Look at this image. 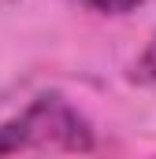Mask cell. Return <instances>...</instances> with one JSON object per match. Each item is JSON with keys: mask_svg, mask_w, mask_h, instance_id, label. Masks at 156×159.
<instances>
[{"mask_svg": "<svg viewBox=\"0 0 156 159\" xmlns=\"http://www.w3.org/2000/svg\"><path fill=\"white\" fill-rule=\"evenodd\" d=\"M93 148V129L75 107L45 93L37 96L22 115L0 126V156L11 152H89Z\"/></svg>", "mask_w": 156, "mask_h": 159, "instance_id": "cell-1", "label": "cell"}, {"mask_svg": "<svg viewBox=\"0 0 156 159\" xmlns=\"http://www.w3.org/2000/svg\"><path fill=\"white\" fill-rule=\"evenodd\" d=\"M138 78L141 81H156V41L149 44V52H145L141 63H138Z\"/></svg>", "mask_w": 156, "mask_h": 159, "instance_id": "cell-3", "label": "cell"}, {"mask_svg": "<svg viewBox=\"0 0 156 159\" xmlns=\"http://www.w3.org/2000/svg\"><path fill=\"white\" fill-rule=\"evenodd\" d=\"M78 4H85L89 11H100V15H126V11H134L141 0H78Z\"/></svg>", "mask_w": 156, "mask_h": 159, "instance_id": "cell-2", "label": "cell"}]
</instances>
